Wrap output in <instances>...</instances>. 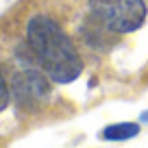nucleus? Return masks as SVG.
Wrapping results in <instances>:
<instances>
[{
  "instance_id": "f257e3e1",
  "label": "nucleus",
  "mask_w": 148,
  "mask_h": 148,
  "mask_svg": "<svg viewBox=\"0 0 148 148\" xmlns=\"http://www.w3.org/2000/svg\"><path fill=\"white\" fill-rule=\"evenodd\" d=\"M26 44L50 81L65 85L81 76L83 59L79 48L63 26L50 15L37 13L26 22Z\"/></svg>"
},
{
  "instance_id": "f03ea898",
  "label": "nucleus",
  "mask_w": 148,
  "mask_h": 148,
  "mask_svg": "<svg viewBox=\"0 0 148 148\" xmlns=\"http://www.w3.org/2000/svg\"><path fill=\"white\" fill-rule=\"evenodd\" d=\"M87 5L92 18L116 35H126L142 28L148 15L144 0H87Z\"/></svg>"
},
{
  "instance_id": "7ed1b4c3",
  "label": "nucleus",
  "mask_w": 148,
  "mask_h": 148,
  "mask_svg": "<svg viewBox=\"0 0 148 148\" xmlns=\"http://www.w3.org/2000/svg\"><path fill=\"white\" fill-rule=\"evenodd\" d=\"M137 133H139V126L135 122H120V124L107 126L100 133V137L107 139V142H126V139L135 137Z\"/></svg>"
},
{
  "instance_id": "20e7f679",
  "label": "nucleus",
  "mask_w": 148,
  "mask_h": 148,
  "mask_svg": "<svg viewBox=\"0 0 148 148\" xmlns=\"http://www.w3.org/2000/svg\"><path fill=\"white\" fill-rule=\"evenodd\" d=\"M9 100H11V87L7 85V79L2 74V70H0V113L9 107Z\"/></svg>"
},
{
  "instance_id": "39448f33",
  "label": "nucleus",
  "mask_w": 148,
  "mask_h": 148,
  "mask_svg": "<svg viewBox=\"0 0 148 148\" xmlns=\"http://www.w3.org/2000/svg\"><path fill=\"white\" fill-rule=\"evenodd\" d=\"M142 120H144V122H148V111H144V113H142Z\"/></svg>"
}]
</instances>
